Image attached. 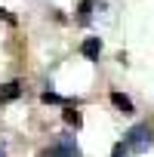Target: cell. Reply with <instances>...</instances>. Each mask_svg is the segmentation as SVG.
Masks as SVG:
<instances>
[{
    "label": "cell",
    "instance_id": "obj_1",
    "mask_svg": "<svg viewBox=\"0 0 154 157\" xmlns=\"http://www.w3.org/2000/svg\"><path fill=\"white\" fill-rule=\"evenodd\" d=\"M151 145H154V132H151L148 123H139V126H133V129L126 132V148H129V151L142 154V151H148Z\"/></svg>",
    "mask_w": 154,
    "mask_h": 157
},
{
    "label": "cell",
    "instance_id": "obj_11",
    "mask_svg": "<svg viewBox=\"0 0 154 157\" xmlns=\"http://www.w3.org/2000/svg\"><path fill=\"white\" fill-rule=\"evenodd\" d=\"M0 16H3V19H10V22H13V16H6V13H3V10H0Z\"/></svg>",
    "mask_w": 154,
    "mask_h": 157
},
{
    "label": "cell",
    "instance_id": "obj_9",
    "mask_svg": "<svg viewBox=\"0 0 154 157\" xmlns=\"http://www.w3.org/2000/svg\"><path fill=\"white\" fill-rule=\"evenodd\" d=\"M111 157H129V148H126V142H120V145H114V151H111Z\"/></svg>",
    "mask_w": 154,
    "mask_h": 157
},
{
    "label": "cell",
    "instance_id": "obj_4",
    "mask_svg": "<svg viewBox=\"0 0 154 157\" xmlns=\"http://www.w3.org/2000/svg\"><path fill=\"white\" fill-rule=\"evenodd\" d=\"M22 96V83H6V86H0V102H13V99H19Z\"/></svg>",
    "mask_w": 154,
    "mask_h": 157
},
{
    "label": "cell",
    "instance_id": "obj_7",
    "mask_svg": "<svg viewBox=\"0 0 154 157\" xmlns=\"http://www.w3.org/2000/svg\"><path fill=\"white\" fill-rule=\"evenodd\" d=\"M90 13H93V3H90V0H83V3H80V16H77V19L87 25V22H90Z\"/></svg>",
    "mask_w": 154,
    "mask_h": 157
},
{
    "label": "cell",
    "instance_id": "obj_3",
    "mask_svg": "<svg viewBox=\"0 0 154 157\" xmlns=\"http://www.w3.org/2000/svg\"><path fill=\"white\" fill-rule=\"evenodd\" d=\"M80 52H83L87 59H99V52H102V40H99V37H87L83 46H80Z\"/></svg>",
    "mask_w": 154,
    "mask_h": 157
},
{
    "label": "cell",
    "instance_id": "obj_2",
    "mask_svg": "<svg viewBox=\"0 0 154 157\" xmlns=\"http://www.w3.org/2000/svg\"><path fill=\"white\" fill-rule=\"evenodd\" d=\"M56 151H59L62 157H80V148H77L74 136H62V139L56 142Z\"/></svg>",
    "mask_w": 154,
    "mask_h": 157
},
{
    "label": "cell",
    "instance_id": "obj_5",
    "mask_svg": "<svg viewBox=\"0 0 154 157\" xmlns=\"http://www.w3.org/2000/svg\"><path fill=\"white\" fill-rule=\"evenodd\" d=\"M111 105H114L117 111H123V114H133V102H129L123 93H111Z\"/></svg>",
    "mask_w": 154,
    "mask_h": 157
},
{
    "label": "cell",
    "instance_id": "obj_12",
    "mask_svg": "<svg viewBox=\"0 0 154 157\" xmlns=\"http://www.w3.org/2000/svg\"><path fill=\"white\" fill-rule=\"evenodd\" d=\"M0 157H6V151H3V145H0Z\"/></svg>",
    "mask_w": 154,
    "mask_h": 157
},
{
    "label": "cell",
    "instance_id": "obj_6",
    "mask_svg": "<svg viewBox=\"0 0 154 157\" xmlns=\"http://www.w3.org/2000/svg\"><path fill=\"white\" fill-rule=\"evenodd\" d=\"M62 117H65V123H68V126H74V129L83 123V120H80V111H74L71 105H65V114H62Z\"/></svg>",
    "mask_w": 154,
    "mask_h": 157
},
{
    "label": "cell",
    "instance_id": "obj_8",
    "mask_svg": "<svg viewBox=\"0 0 154 157\" xmlns=\"http://www.w3.org/2000/svg\"><path fill=\"white\" fill-rule=\"evenodd\" d=\"M40 99H43V102H46V105H68V102H65V99H62V96H56V93H43V96H40Z\"/></svg>",
    "mask_w": 154,
    "mask_h": 157
},
{
    "label": "cell",
    "instance_id": "obj_10",
    "mask_svg": "<svg viewBox=\"0 0 154 157\" xmlns=\"http://www.w3.org/2000/svg\"><path fill=\"white\" fill-rule=\"evenodd\" d=\"M37 157H62V154H59V151H56V145H52V148H46V151H40Z\"/></svg>",
    "mask_w": 154,
    "mask_h": 157
}]
</instances>
